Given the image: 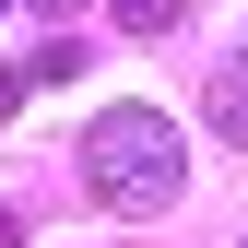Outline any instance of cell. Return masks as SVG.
I'll use <instances>...</instances> for the list:
<instances>
[{"label":"cell","instance_id":"5b68a950","mask_svg":"<svg viewBox=\"0 0 248 248\" xmlns=\"http://www.w3.org/2000/svg\"><path fill=\"white\" fill-rule=\"evenodd\" d=\"M0 248H24V213H0Z\"/></svg>","mask_w":248,"mask_h":248},{"label":"cell","instance_id":"277c9868","mask_svg":"<svg viewBox=\"0 0 248 248\" xmlns=\"http://www.w3.org/2000/svg\"><path fill=\"white\" fill-rule=\"evenodd\" d=\"M12 107H24V83H12V71H0V118H12Z\"/></svg>","mask_w":248,"mask_h":248},{"label":"cell","instance_id":"6da1fadb","mask_svg":"<svg viewBox=\"0 0 248 248\" xmlns=\"http://www.w3.org/2000/svg\"><path fill=\"white\" fill-rule=\"evenodd\" d=\"M83 189H95L118 225H142V213H177V189H189L177 118H154V107H107L95 130H83Z\"/></svg>","mask_w":248,"mask_h":248},{"label":"cell","instance_id":"3957f363","mask_svg":"<svg viewBox=\"0 0 248 248\" xmlns=\"http://www.w3.org/2000/svg\"><path fill=\"white\" fill-rule=\"evenodd\" d=\"M118 24L130 36H166V24H189V0H118Z\"/></svg>","mask_w":248,"mask_h":248},{"label":"cell","instance_id":"7a4b0ae2","mask_svg":"<svg viewBox=\"0 0 248 248\" xmlns=\"http://www.w3.org/2000/svg\"><path fill=\"white\" fill-rule=\"evenodd\" d=\"M213 130H225V142H248V47L213 71Z\"/></svg>","mask_w":248,"mask_h":248},{"label":"cell","instance_id":"8992f818","mask_svg":"<svg viewBox=\"0 0 248 248\" xmlns=\"http://www.w3.org/2000/svg\"><path fill=\"white\" fill-rule=\"evenodd\" d=\"M36 12H47V24H59V12H83V0H36Z\"/></svg>","mask_w":248,"mask_h":248}]
</instances>
